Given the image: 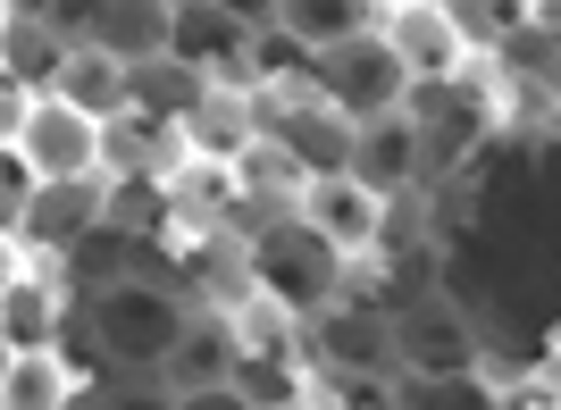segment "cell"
I'll return each instance as SVG.
<instances>
[{"instance_id": "603a6c76", "label": "cell", "mask_w": 561, "mask_h": 410, "mask_svg": "<svg viewBox=\"0 0 561 410\" xmlns=\"http://www.w3.org/2000/svg\"><path fill=\"white\" fill-rule=\"evenodd\" d=\"M0 9H34V18H43V9H50V0H0Z\"/></svg>"}, {"instance_id": "d6986e66", "label": "cell", "mask_w": 561, "mask_h": 410, "mask_svg": "<svg viewBox=\"0 0 561 410\" xmlns=\"http://www.w3.org/2000/svg\"><path fill=\"white\" fill-rule=\"evenodd\" d=\"M445 18L461 25L469 50H503L519 25H537V0H445Z\"/></svg>"}, {"instance_id": "7402d4cb", "label": "cell", "mask_w": 561, "mask_h": 410, "mask_svg": "<svg viewBox=\"0 0 561 410\" xmlns=\"http://www.w3.org/2000/svg\"><path fill=\"white\" fill-rule=\"evenodd\" d=\"M545 394H553V402H561V343H553V352H545Z\"/></svg>"}, {"instance_id": "8fae6325", "label": "cell", "mask_w": 561, "mask_h": 410, "mask_svg": "<svg viewBox=\"0 0 561 410\" xmlns=\"http://www.w3.org/2000/svg\"><path fill=\"white\" fill-rule=\"evenodd\" d=\"M386 43L411 59V76H461L478 50L461 43V25L445 18V0H402V9H386Z\"/></svg>"}, {"instance_id": "ac0fdd59", "label": "cell", "mask_w": 561, "mask_h": 410, "mask_svg": "<svg viewBox=\"0 0 561 410\" xmlns=\"http://www.w3.org/2000/svg\"><path fill=\"white\" fill-rule=\"evenodd\" d=\"M386 18L377 0H285L277 9V25H294L310 50H328V43H344V34H369V25Z\"/></svg>"}, {"instance_id": "ba28073f", "label": "cell", "mask_w": 561, "mask_h": 410, "mask_svg": "<svg viewBox=\"0 0 561 410\" xmlns=\"http://www.w3.org/2000/svg\"><path fill=\"white\" fill-rule=\"evenodd\" d=\"M402 110L420 117L427 176H436V168H461V151L486 135V101H478L461 76H411V101H402Z\"/></svg>"}, {"instance_id": "2e32d148", "label": "cell", "mask_w": 561, "mask_h": 410, "mask_svg": "<svg viewBox=\"0 0 561 410\" xmlns=\"http://www.w3.org/2000/svg\"><path fill=\"white\" fill-rule=\"evenodd\" d=\"M0 402L9 410H59V402H84V394H76V377L59 368V343H34V352H9Z\"/></svg>"}, {"instance_id": "4fadbf2b", "label": "cell", "mask_w": 561, "mask_h": 410, "mask_svg": "<svg viewBox=\"0 0 561 410\" xmlns=\"http://www.w3.org/2000/svg\"><path fill=\"white\" fill-rule=\"evenodd\" d=\"M93 43L110 50V59H126V68L168 59V50H176V0H101Z\"/></svg>"}, {"instance_id": "7c38bea8", "label": "cell", "mask_w": 561, "mask_h": 410, "mask_svg": "<svg viewBox=\"0 0 561 410\" xmlns=\"http://www.w3.org/2000/svg\"><path fill=\"white\" fill-rule=\"evenodd\" d=\"M319 352H328V368H344V377L402 368V352H394V310H344V301H328V310H319Z\"/></svg>"}, {"instance_id": "d4e9b609", "label": "cell", "mask_w": 561, "mask_h": 410, "mask_svg": "<svg viewBox=\"0 0 561 410\" xmlns=\"http://www.w3.org/2000/svg\"><path fill=\"white\" fill-rule=\"evenodd\" d=\"M553 84H561V59H553Z\"/></svg>"}, {"instance_id": "8992f818", "label": "cell", "mask_w": 561, "mask_h": 410, "mask_svg": "<svg viewBox=\"0 0 561 410\" xmlns=\"http://www.w3.org/2000/svg\"><path fill=\"white\" fill-rule=\"evenodd\" d=\"M93 227H110V168H93V176H43L34 193H25V209H18V227H9V243L76 251Z\"/></svg>"}, {"instance_id": "9a60e30c", "label": "cell", "mask_w": 561, "mask_h": 410, "mask_svg": "<svg viewBox=\"0 0 561 410\" xmlns=\"http://www.w3.org/2000/svg\"><path fill=\"white\" fill-rule=\"evenodd\" d=\"M210 84H218L210 68H193V59H176V50H168V59H142V68H135V110L176 117V126H185V117L202 110V92H210Z\"/></svg>"}, {"instance_id": "277c9868", "label": "cell", "mask_w": 561, "mask_h": 410, "mask_svg": "<svg viewBox=\"0 0 561 410\" xmlns=\"http://www.w3.org/2000/svg\"><path fill=\"white\" fill-rule=\"evenodd\" d=\"M243 319L234 310H193L176 352L160 361L168 402H243Z\"/></svg>"}, {"instance_id": "3957f363", "label": "cell", "mask_w": 561, "mask_h": 410, "mask_svg": "<svg viewBox=\"0 0 561 410\" xmlns=\"http://www.w3.org/2000/svg\"><path fill=\"white\" fill-rule=\"evenodd\" d=\"M310 76H319V92H328V101H344L352 117H386V110H402V101H411V59L386 43V25L328 43L319 59H310Z\"/></svg>"}, {"instance_id": "5b68a950", "label": "cell", "mask_w": 561, "mask_h": 410, "mask_svg": "<svg viewBox=\"0 0 561 410\" xmlns=\"http://www.w3.org/2000/svg\"><path fill=\"white\" fill-rule=\"evenodd\" d=\"M9 143L34 160V176H93L110 160V117L76 110L68 92H34V110H25V126Z\"/></svg>"}, {"instance_id": "30bf717a", "label": "cell", "mask_w": 561, "mask_h": 410, "mask_svg": "<svg viewBox=\"0 0 561 410\" xmlns=\"http://www.w3.org/2000/svg\"><path fill=\"white\" fill-rule=\"evenodd\" d=\"M302 218H319V227H328L352 260H369V251L386 243L394 202H386V193H369L360 176H310V184H302Z\"/></svg>"}, {"instance_id": "cb8c5ba5", "label": "cell", "mask_w": 561, "mask_h": 410, "mask_svg": "<svg viewBox=\"0 0 561 410\" xmlns=\"http://www.w3.org/2000/svg\"><path fill=\"white\" fill-rule=\"evenodd\" d=\"M377 9H402V0H377Z\"/></svg>"}, {"instance_id": "52a82bcc", "label": "cell", "mask_w": 561, "mask_h": 410, "mask_svg": "<svg viewBox=\"0 0 561 410\" xmlns=\"http://www.w3.org/2000/svg\"><path fill=\"white\" fill-rule=\"evenodd\" d=\"M394 352L411 377H453V368H478V327L453 294L427 285V294L394 301Z\"/></svg>"}, {"instance_id": "9c48e42d", "label": "cell", "mask_w": 561, "mask_h": 410, "mask_svg": "<svg viewBox=\"0 0 561 410\" xmlns=\"http://www.w3.org/2000/svg\"><path fill=\"white\" fill-rule=\"evenodd\" d=\"M352 176L402 202V193H420L427 176V143H420V117L411 110H386V117H360V143H352Z\"/></svg>"}, {"instance_id": "6da1fadb", "label": "cell", "mask_w": 561, "mask_h": 410, "mask_svg": "<svg viewBox=\"0 0 561 410\" xmlns=\"http://www.w3.org/2000/svg\"><path fill=\"white\" fill-rule=\"evenodd\" d=\"M252 269H260V294H277L294 319H319L328 301H344V276H352V251L335 243L319 218L285 209L252 235Z\"/></svg>"}, {"instance_id": "e0dca14e", "label": "cell", "mask_w": 561, "mask_h": 410, "mask_svg": "<svg viewBox=\"0 0 561 410\" xmlns=\"http://www.w3.org/2000/svg\"><path fill=\"white\" fill-rule=\"evenodd\" d=\"M0 335H9V352L59 343V301H50V285H34L25 269H9V285H0Z\"/></svg>"}, {"instance_id": "44dd1931", "label": "cell", "mask_w": 561, "mask_h": 410, "mask_svg": "<svg viewBox=\"0 0 561 410\" xmlns=\"http://www.w3.org/2000/svg\"><path fill=\"white\" fill-rule=\"evenodd\" d=\"M537 25H545V34L561 43V0H537Z\"/></svg>"}, {"instance_id": "ffe728a7", "label": "cell", "mask_w": 561, "mask_h": 410, "mask_svg": "<svg viewBox=\"0 0 561 410\" xmlns=\"http://www.w3.org/2000/svg\"><path fill=\"white\" fill-rule=\"evenodd\" d=\"M218 9H234L243 25H277V9H285V0H218Z\"/></svg>"}, {"instance_id": "7a4b0ae2", "label": "cell", "mask_w": 561, "mask_h": 410, "mask_svg": "<svg viewBox=\"0 0 561 410\" xmlns=\"http://www.w3.org/2000/svg\"><path fill=\"white\" fill-rule=\"evenodd\" d=\"M185 319H193V310L168 294L151 269L93 285V335H101V352H110L117 368H135V377H160V361L176 352Z\"/></svg>"}, {"instance_id": "5bb4252c", "label": "cell", "mask_w": 561, "mask_h": 410, "mask_svg": "<svg viewBox=\"0 0 561 410\" xmlns=\"http://www.w3.org/2000/svg\"><path fill=\"white\" fill-rule=\"evenodd\" d=\"M50 92H68L76 110H93V117H126V110H135V68H126V59H110L101 43H76Z\"/></svg>"}]
</instances>
